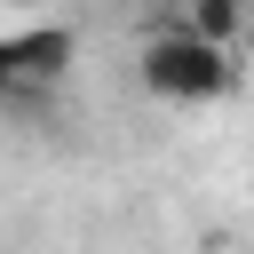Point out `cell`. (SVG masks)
Instances as JSON below:
<instances>
[{
  "label": "cell",
  "instance_id": "6da1fadb",
  "mask_svg": "<svg viewBox=\"0 0 254 254\" xmlns=\"http://www.w3.org/2000/svg\"><path fill=\"white\" fill-rule=\"evenodd\" d=\"M143 87L167 95V103H214V95L238 87V64H230V48H214L190 24H175V32L143 40Z\"/></svg>",
  "mask_w": 254,
  "mask_h": 254
},
{
  "label": "cell",
  "instance_id": "7a4b0ae2",
  "mask_svg": "<svg viewBox=\"0 0 254 254\" xmlns=\"http://www.w3.org/2000/svg\"><path fill=\"white\" fill-rule=\"evenodd\" d=\"M71 64V32L64 24H32V32H8L0 40V95H40L56 87Z\"/></svg>",
  "mask_w": 254,
  "mask_h": 254
},
{
  "label": "cell",
  "instance_id": "3957f363",
  "mask_svg": "<svg viewBox=\"0 0 254 254\" xmlns=\"http://www.w3.org/2000/svg\"><path fill=\"white\" fill-rule=\"evenodd\" d=\"M198 40H214V48H230L246 24H254V0H190V16H183Z\"/></svg>",
  "mask_w": 254,
  "mask_h": 254
}]
</instances>
